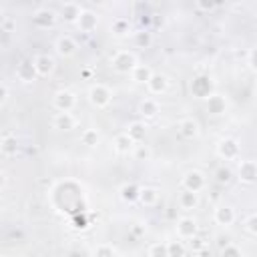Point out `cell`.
I'll return each mask as SVG.
<instances>
[{
  "instance_id": "obj_1",
  "label": "cell",
  "mask_w": 257,
  "mask_h": 257,
  "mask_svg": "<svg viewBox=\"0 0 257 257\" xmlns=\"http://www.w3.org/2000/svg\"><path fill=\"white\" fill-rule=\"evenodd\" d=\"M110 64H112V68H114L118 74H128V72H133L135 66H137V56H135V52H131V50H118V52L112 56Z\"/></svg>"
},
{
  "instance_id": "obj_2",
  "label": "cell",
  "mask_w": 257,
  "mask_h": 257,
  "mask_svg": "<svg viewBox=\"0 0 257 257\" xmlns=\"http://www.w3.org/2000/svg\"><path fill=\"white\" fill-rule=\"evenodd\" d=\"M88 100H90L92 106H96V108H104V106L110 104V100H112V92H110V88L104 86V84H92V86L88 88Z\"/></svg>"
},
{
  "instance_id": "obj_3",
  "label": "cell",
  "mask_w": 257,
  "mask_h": 257,
  "mask_svg": "<svg viewBox=\"0 0 257 257\" xmlns=\"http://www.w3.org/2000/svg\"><path fill=\"white\" fill-rule=\"evenodd\" d=\"M52 102H54V108L58 112H70L76 104V96L70 90H56Z\"/></svg>"
},
{
  "instance_id": "obj_4",
  "label": "cell",
  "mask_w": 257,
  "mask_h": 257,
  "mask_svg": "<svg viewBox=\"0 0 257 257\" xmlns=\"http://www.w3.org/2000/svg\"><path fill=\"white\" fill-rule=\"evenodd\" d=\"M239 143L235 141V139H231V137H227V139H223V141H219V145H217V155L223 159V161H233V159H237L239 157Z\"/></svg>"
},
{
  "instance_id": "obj_5",
  "label": "cell",
  "mask_w": 257,
  "mask_h": 257,
  "mask_svg": "<svg viewBox=\"0 0 257 257\" xmlns=\"http://www.w3.org/2000/svg\"><path fill=\"white\" fill-rule=\"evenodd\" d=\"M191 92H193V96L207 100L213 94V82H211V78L209 76H197L191 82Z\"/></svg>"
},
{
  "instance_id": "obj_6",
  "label": "cell",
  "mask_w": 257,
  "mask_h": 257,
  "mask_svg": "<svg viewBox=\"0 0 257 257\" xmlns=\"http://www.w3.org/2000/svg\"><path fill=\"white\" fill-rule=\"evenodd\" d=\"M205 175L201 171H189L185 177H183V189L185 191H191V193H199L205 189Z\"/></svg>"
},
{
  "instance_id": "obj_7",
  "label": "cell",
  "mask_w": 257,
  "mask_h": 257,
  "mask_svg": "<svg viewBox=\"0 0 257 257\" xmlns=\"http://www.w3.org/2000/svg\"><path fill=\"white\" fill-rule=\"evenodd\" d=\"M197 221L191 219V217H181L177 221V235L179 239H193L197 237Z\"/></svg>"
},
{
  "instance_id": "obj_8",
  "label": "cell",
  "mask_w": 257,
  "mask_h": 257,
  "mask_svg": "<svg viewBox=\"0 0 257 257\" xmlns=\"http://www.w3.org/2000/svg\"><path fill=\"white\" fill-rule=\"evenodd\" d=\"M237 177L241 183H255L257 181V163L255 161H241L237 169Z\"/></svg>"
},
{
  "instance_id": "obj_9",
  "label": "cell",
  "mask_w": 257,
  "mask_h": 257,
  "mask_svg": "<svg viewBox=\"0 0 257 257\" xmlns=\"http://www.w3.org/2000/svg\"><path fill=\"white\" fill-rule=\"evenodd\" d=\"M36 76H38V72H36V68H34L32 62L24 60V62H20V64L16 66V78H18L22 84H30V82H34Z\"/></svg>"
},
{
  "instance_id": "obj_10",
  "label": "cell",
  "mask_w": 257,
  "mask_h": 257,
  "mask_svg": "<svg viewBox=\"0 0 257 257\" xmlns=\"http://www.w3.org/2000/svg\"><path fill=\"white\" fill-rule=\"evenodd\" d=\"M32 64H34L38 76H48L54 70V58L48 56V54H36L34 60H32Z\"/></svg>"
},
{
  "instance_id": "obj_11",
  "label": "cell",
  "mask_w": 257,
  "mask_h": 257,
  "mask_svg": "<svg viewBox=\"0 0 257 257\" xmlns=\"http://www.w3.org/2000/svg\"><path fill=\"white\" fill-rule=\"evenodd\" d=\"M225 110H227V100H225V96L213 92V94L207 98V112L213 114V116H219V114H223Z\"/></svg>"
},
{
  "instance_id": "obj_12",
  "label": "cell",
  "mask_w": 257,
  "mask_h": 257,
  "mask_svg": "<svg viewBox=\"0 0 257 257\" xmlns=\"http://www.w3.org/2000/svg\"><path fill=\"white\" fill-rule=\"evenodd\" d=\"M80 14H82V8H80V4H76V2H64V4L60 6V16H62L66 22H70V24H76L78 18H80Z\"/></svg>"
},
{
  "instance_id": "obj_13",
  "label": "cell",
  "mask_w": 257,
  "mask_h": 257,
  "mask_svg": "<svg viewBox=\"0 0 257 257\" xmlns=\"http://www.w3.org/2000/svg\"><path fill=\"white\" fill-rule=\"evenodd\" d=\"M56 22V12L50 8H40L34 12V24L38 28H50Z\"/></svg>"
},
{
  "instance_id": "obj_14",
  "label": "cell",
  "mask_w": 257,
  "mask_h": 257,
  "mask_svg": "<svg viewBox=\"0 0 257 257\" xmlns=\"http://www.w3.org/2000/svg\"><path fill=\"white\" fill-rule=\"evenodd\" d=\"M213 219H215L217 225L229 227V225H233V221H235V211H233V207H229V205H221V207L215 209Z\"/></svg>"
},
{
  "instance_id": "obj_15",
  "label": "cell",
  "mask_w": 257,
  "mask_h": 257,
  "mask_svg": "<svg viewBox=\"0 0 257 257\" xmlns=\"http://www.w3.org/2000/svg\"><path fill=\"white\" fill-rule=\"evenodd\" d=\"M54 48H56V54H58V56L68 58V56H72V54L76 52V42H74L70 36H60V38L56 40Z\"/></svg>"
},
{
  "instance_id": "obj_16",
  "label": "cell",
  "mask_w": 257,
  "mask_h": 257,
  "mask_svg": "<svg viewBox=\"0 0 257 257\" xmlns=\"http://www.w3.org/2000/svg\"><path fill=\"white\" fill-rule=\"evenodd\" d=\"M167 86H169V80H167V76L161 74V72H155V74L151 76V80L147 82V88H149L151 94H163V92L167 90Z\"/></svg>"
},
{
  "instance_id": "obj_17",
  "label": "cell",
  "mask_w": 257,
  "mask_h": 257,
  "mask_svg": "<svg viewBox=\"0 0 257 257\" xmlns=\"http://www.w3.org/2000/svg\"><path fill=\"white\" fill-rule=\"evenodd\" d=\"M96 24H98V18H96V14L92 10H82V14H80V18L76 22V26L82 32H92L96 28Z\"/></svg>"
},
{
  "instance_id": "obj_18",
  "label": "cell",
  "mask_w": 257,
  "mask_h": 257,
  "mask_svg": "<svg viewBox=\"0 0 257 257\" xmlns=\"http://www.w3.org/2000/svg\"><path fill=\"white\" fill-rule=\"evenodd\" d=\"M135 145H137V143H135L126 133L116 135V137H114V141H112L114 151H116V153H120V155H128V153L133 151V147H135Z\"/></svg>"
},
{
  "instance_id": "obj_19",
  "label": "cell",
  "mask_w": 257,
  "mask_h": 257,
  "mask_svg": "<svg viewBox=\"0 0 257 257\" xmlns=\"http://www.w3.org/2000/svg\"><path fill=\"white\" fill-rule=\"evenodd\" d=\"M52 124L58 131H72L76 120H74V116L70 112H56V116L52 118Z\"/></svg>"
},
{
  "instance_id": "obj_20",
  "label": "cell",
  "mask_w": 257,
  "mask_h": 257,
  "mask_svg": "<svg viewBox=\"0 0 257 257\" xmlns=\"http://www.w3.org/2000/svg\"><path fill=\"white\" fill-rule=\"evenodd\" d=\"M179 133L185 139H195V137H199V122L195 118H183L179 122Z\"/></svg>"
},
{
  "instance_id": "obj_21",
  "label": "cell",
  "mask_w": 257,
  "mask_h": 257,
  "mask_svg": "<svg viewBox=\"0 0 257 257\" xmlns=\"http://www.w3.org/2000/svg\"><path fill=\"white\" fill-rule=\"evenodd\" d=\"M118 195L124 203H133V201H139V195H141V187H137L135 183H124L120 189H118Z\"/></svg>"
},
{
  "instance_id": "obj_22",
  "label": "cell",
  "mask_w": 257,
  "mask_h": 257,
  "mask_svg": "<svg viewBox=\"0 0 257 257\" xmlns=\"http://www.w3.org/2000/svg\"><path fill=\"white\" fill-rule=\"evenodd\" d=\"M16 149H18L16 137H12V135H4L2 141H0V153H2L4 157H14V155H16Z\"/></svg>"
},
{
  "instance_id": "obj_23",
  "label": "cell",
  "mask_w": 257,
  "mask_h": 257,
  "mask_svg": "<svg viewBox=\"0 0 257 257\" xmlns=\"http://www.w3.org/2000/svg\"><path fill=\"white\" fill-rule=\"evenodd\" d=\"M179 205H181V209H187V211L197 209V205H199V193L183 191V193L179 195Z\"/></svg>"
},
{
  "instance_id": "obj_24",
  "label": "cell",
  "mask_w": 257,
  "mask_h": 257,
  "mask_svg": "<svg viewBox=\"0 0 257 257\" xmlns=\"http://www.w3.org/2000/svg\"><path fill=\"white\" fill-rule=\"evenodd\" d=\"M139 112L145 116V118H153L159 114V102L155 98H145L139 106Z\"/></svg>"
},
{
  "instance_id": "obj_25",
  "label": "cell",
  "mask_w": 257,
  "mask_h": 257,
  "mask_svg": "<svg viewBox=\"0 0 257 257\" xmlns=\"http://www.w3.org/2000/svg\"><path fill=\"white\" fill-rule=\"evenodd\" d=\"M139 201L147 207H153L157 201H159V191L155 187H141V195H139Z\"/></svg>"
},
{
  "instance_id": "obj_26",
  "label": "cell",
  "mask_w": 257,
  "mask_h": 257,
  "mask_svg": "<svg viewBox=\"0 0 257 257\" xmlns=\"http://www.w3.org/2000/svg\"><path fill=\"white\" fill-rule=\"evenodd\" d=\"M153 74H155V72H153L151 66H147V64H137L135 70L131 72V76H133L135 82H149Z\"/></svg>"
},
{
  "instance_id": "obj_27",
  "label": "cell",
  "mask_w": 257,
  "mask_h": 257,
  "mask_svg": "<svg viewBox=\"0 0 257 257\" xmlns=\"http://www.w3.org/2000/svg\"><path fill=\"white\" fill-rule=\"evenodd\" d=\"M126 135L135 141V143H141V141H145V135H147V126L143 124V122H139V120H135V122H131L128 124V131H126Z\"/></svg>"
},
{
  "instance_id": "obj_28",
  "label": "cell",
  "mask_w": 257,
  "mask_h": 257,
  "mask_svg": "<svg viewBox=\"0 0 257 257\" xmlns=\"http://www.w3.org/2000/svg\"><path fill=\"white\" fill-rule=\"evenodd\" d=\"M110 30H112L114 36H126V34L131 32V24H128L126 18H114Z\"/></svg>"
},
{
  "instance_id": "obj_29",
  "label": "cell",
  "mask_w": 257,
  "mask_h": 257,
  "mask_svg": "<svg viewBox=\"0 0 257 257\" xmlns=\"http://www.w3.org/2000/svg\"><path fill=\"white\" fill-rule=\"evenodd\" d=\"M80 141H82V145H86V147H96V143H98V133H96V128H84L82 135H80Z\"/></svg>"
},
{
  "instance_id": "obj_30",
  "label": "cell",
  "mask_w": 257,
  "mask_h": 257,
  "mask_svg": "<svg viewBox=\"0 0 257 257\" xmlns=\"http://www.w3.org/2000/svg\"><path fill=\"white\" fill-rule=\"evenodd\" d=\"M149 257H169V247L167 243H153L149 247Z\"/></svg>"
},
{
  "instance_id": "obj_31",
  "label": "cell",
  "mask_w": 257,
  "mask_h": 257,
  "mask_svg": "<svg viewBox=\"0 0 257 257\" xmlns=\"http://www.w3.org/2000/svg\"><path fill=\"white\" fill-rule=\"evenodd\" d=\"M92 257H116V251H114L110 245L100 243V245H96V249H94Z\"/></svg>"
},
{
  "instance_id": "obj_32",
  "label": "cell",
  "mask_w": 257,
  "mask_h": 257,
  "mask_svg": "<svg viewBox=\"0 0 257 257\" xmlns=\"http://www.w3.org/2000/svg\"><path fill=\"white\" fill-rule=\"evenodd\" d=\"M169 257H185V247L181 241H169Z\"/></svg>"
},
{
  "instance_id": "obj_33",
  "label": "cell",
  "mask_w": 257,
  "mask_h": 257,
  "mask_svg": "<svg viewBox=\"0 0 257 257\" xmlns=\"http://www.w3.org/2000/svg\"><path fill=\"white\" fill-rule=\"evenodd\" d=\"M135 42H137V46H149L151 44V32H147V30L137 32L135 34Z\"/></svg>"
},
{
  "instance_id": "obj_34",
  "label": "cell",
  "mask_w": 257,
  "mask_h": 257,
  "mask_svg": "<svg viewBox=\"0 0 257 257\" xmlns=\"http://www.w3.org/2000/svg\"><path fill=\"white\" fill-rule=\"evenodd\" d=\"M215 179H217L219 183H229V181H231V169L219 167V169L215 171Z\"/></svg>"
},
{
  "instance_id": "obj_35",
  "label": "cell",
  "mask_w": 257,
  "mask_h": 257,
  "mask_svg": "<svg viewBox=\"0 0 257 257\" xmlns=\"http://www.w3.org/2000/svg\"><path fill=\"white\" fill-rule=\"evenodd\" d=\"M221 257H243V253L237 245H225L221 251Z\"/></svg>"
},
{
  "instance_id": "obj_36",
  "label": "cell",
  "mask_w": 257,
  "mask_h": 257,
  "mask_svg": "<svg viewBox=\"0 0 257 257\" xmlns=\"http://www.w3.org/2000/svg\"><path fill=\"white\" fill-rule=\"evenodd\" d=\"M245 229H247L251 235H257V213H253V215H249V217L245 219Z\"/></svg>"
},
{
  "instance_id": "obj_37",
  "label": "cell",
  "mask_w": 257,
  "mask_h": 257,
  "mask_svg": "<svg viewBox=\"0 0 257 257\" xmlns=\"http://www.w3.org/2000/svg\"><path fill=\"white\" fill-rule=\"evenodd\" d=\"M205 247H207L205 239H201V237H193V241H191V249H193V253H201Z\"/></svg>"
},
{
  "instance_id": "obj_38",
  "label": "cell",
  "mask_w": 257,
  "mask_h": 257,
  "mask_svg": "<svg viewBox=\"0 0 257 257\" xmlns=\"http://www.w3.org/2000/svg\"><path fill=\"white\" fill-rule=\"evenodd\" d=\"M249 64H251V68L257 72V48H253V50L249 52Z\"/></svg>"
},
{
  "instance_id": "obj_39",
  "label": "cell",
  "mask_w": 257,
  "mask_h": 257,
  "mask_svg": "<svg viewBox=\"0 0 257 257\" xmlns=\"http://www.w3.org/2000/svg\"><path fill=\"white\" fill-rule=\"evenodd\" d=\"M217 4H213V2H203V0H199L197 2V8H201V10H213Z\"/></svg>"
},
{
  "instance_id": "obj_40",
  "label": "cell",
  "mask_w": 257,
  "mask_h": 257,
  "mask_svg": "<svg viewBox=\"0 0 257 257\" xmlns=\"http://www.w3.org/2000/svg\"><path fill=\"white\" fill-rule=\"evenodd\" d=\"M8 94H10V90H8V86H6V84H2V94H0V104H6V100H8Z\"/></svg>"
},
{
  "instance_id": "obj_41",
  "label": "cell",
  "mask_w": 257,
  "mask_h": 257,
  "mask_svg": "<svg viewBox=\"0 0 257 257\" xmlns=\"http://www.w3.org/2000/svg\"><path fill=\"white\" fill-rule=\"evenodd\" d=\"M2 30H4V32H10V30H12V20H10V18H4V20H2Z\"/></svg>"
},
{
  "instance_id": "obj_42",
  "label": "cell",
  "mask_w": 257,
  "mask_h": 257,
  "mask_svg": "<svg viewBox=\"0 0 257 257\" xmlns=\"http://www.w3.org/2000/svg\"><path fill=\"white\" fill-rule=\"evenodd\" d=\"M133 233H135V235H143V233H145V227H141V225H133Z\"/></svg>"
},
{
  "instance_id": "obj_43",
  "label": "cell",
  "mask_w": 257,
  "mask_h": 257,
  "mask_svg": "<svg viewBox=\"0 0 257 257\" xmlns=\"http://www.w3.org/2000/svg\"><path fill=\"white\" fill-rule=\"evenodd\" d=\"M195 257H205V255H199V253H197V255H195Z\"/></svg>"
},
{
  "instance_id": "obj_44",
  "label": "cell",
  "mask_w": 257,
  "mask_h": 257,
  "mask_svg": "<svg viewBox=\"0 0 257 257\" xmlns=\"http://www.w3.org/2000/svg\"><path fill=\"white\" fill-rule=\"evenodd\" d=\"M255 96H257V86H255Z\"/></svg>"
}]
</instances>
